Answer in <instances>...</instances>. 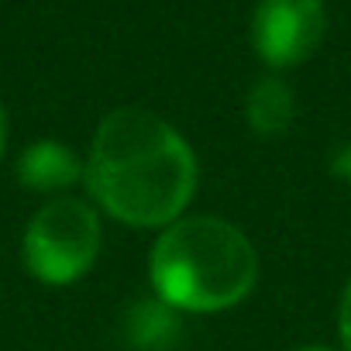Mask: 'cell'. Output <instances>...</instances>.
I'll list each match as a JSON object with an SVG mask.
<instances>
[{"mask_svg":"<svg viewBox=\"0 0 351 351\" xmlns=\"http://www.w3.org/2000/svg\"><path fill=\"white\" fill-rule=\"evenodd\" d=\"M334 172H337V176H344V180H351V145L334 158Z\"/></svg>","mask_w":351,"mask_h":351,"instance_id":"9c48e42d","label":"cell"},{"mask_svg":"<svg viewBox=\"0 0 351 351\" xmlns=\"http://www.w3.org/2000/svg\"><path fill=\"white\" fill-rule=\"evenodd\" d=\"M4 148H8V110L0 104V155H4Z\"/></svg>","mask_w":351,"mask_h":351,"instance_id":"30bf717a","label":"cell"},{"mask_svg":"<svg viewBox=\"0 0 351 351\" xmlns=\"http://www.w3.org/2000/svg\"><path fill=\"white\" fill-rule=\"evenodd\" d=\"M327 32L324 0H258L252 18V45L272 69L306 62Z\"/></svg>","mask_w":351,"mask_h":351,"instance_id":"277c9868","label":"cell"},{"mask_svg":"<svg viewBox=\"0 0 351 351\" xmlns=\"http://www.w3.org/2000/svg\"><path fill=\"white\" fill-rule=\"evenodd\" d=\"M296 351H330V348H320V344H306V348H296Z\"/></svg>","mask_w":351,"mask_h":351,"instance_id":"8fae6325","label":"cell"},{"mask_svg":"<svg viewBox=\"0 0 351 351\" xmlns=\"http://www.w3.org/2000/svg\"><path fill=\"white\" fill-rule=\"evenodd\" d=\"M152 289L186 313H217L241 303L258 279L255 245L224 217H180L148 255Z\"/></svg>","mask_w":351,"mask_h":351,"instance_id":"7a4b0ae2","label":"cell"},{"mask_svg":"<svg viewBox=\"0 0 351 351\" xmlns=\"http://www.w3.org/2000/svg\"><path fill=\"white\" fill-rule=\"evenodd\" d=\"M337 330H341V344L344 351H351V282L341 296V310H337Z\"/></svg>","mask_w":351,"mask_h":351,"instance_id":"ba28073f","label":"cell"},{"mask_svg":"<svg viewBox=\"0 0 351 351\" xmlns=\"http://www.w3.org/2000/svg\"><path fill=\"white\" fill-rule=\"evenodd\" d=\"M83 176H86V169H83L80 155L73 148H66L62 141H49V138L35 141L18 158V180H21V186H28L35 193L69 190Z\"/></svg>","mask_w":351,"mask_h":351,"instance_id":"5b68a950","label":"cell"},{"mask_svg":"<svg viewBox=\"0 0 351 351\" xmlns=\"http://www.w3.org/2000/svg\"><path fill=\"white\" fill-rule=\"evenodd\" d=\"M100 245L104 228L97 210L80 197H56L28 221L21 255L38 282L69 286L93 269Z\"/></svg>","mask_w":351,"mask_h":351,"instance_id":"3957f363","label":"cell"},{"mask_svg":"<svg viewBox=\"0 0 351 351\" xmlns=\"http://www.w3.org/2000/svg\"><path fill=\"white\" fill-rule=\"evenodd\" d=\"M86 186L131 228H169L197 190V155L165 117L145 107L110 110L90 145Z\"/></svg>","mask_w":351,"mask_h":351,"instance_id":"6da1fadb","label":"cell"},{"mask_svg":"<svg viewBox=\"0 0 351 351\" xmlns=\"http://www.w3.org/2000/svg\"><path fill=\"white\" fill-rule=\"evenodd\" d=\"M245 114L255 134L262 138H279L289 131L293 117H296V97L293 86L279 76H262L245 100Z\"/></svg>","mask_w":351,"mask_h":351,"instance_id":"8992f818","label":"cell"},{"mask_svg":"<svg viewBox=\"0 0 351 351\" xmlns=\"http://www.w3.org/2000/svg\"><path fill=\"white\" fill-rule=\"evenodd\" d=\"M128 341L138 351H169L180 341V310H172L158 296L134 303L128 310Z\"/></svg>","mask_w":351,"mask_h":351,"instance_id":"52a82bcc","label":"cell"}]
</instances>
